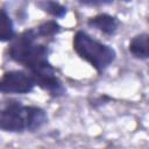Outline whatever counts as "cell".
<instances>
[{
	"mask_svg": "<svg viewBox=\"0 0 149 149\" xmlns=\"http://www.w3.org/2000/svg\"><path fill=\"white\" fill-rule=\"evenodd\" d=\"M86 26L107 37H113L118 34L121 26V21L114 14L100 12L92 16H88L86 20Z\"/></svg>",
	"mask_w": 149,
	"mask_h": 149,
	"instance_id": "obj_5",
	"label": "cell"
},
{
	"mask_svg": "<svg viewBox=\"0 0 149 149\" xmlns=\"http://www.w3.org/2000/svg\"><path fill=\"white\" fill-rule=\"evenodd\" d=\"M130 56L139 61L149 59V31L137 33L132 36L127 45Z\"/></svg>",
	"mask_w": 149,
	"mask_h": 149,
	"instance_id": "obj_6",
	"label": "cell"
},
{
	"mask_svg": "<svg viewBox=\"0 0 149 149\" xmlns=\"http://www.w3.org/2000/svg\"><path fill=\"white\" fill-rule=\"evenodd\" d=\"M50 45L51 42L43 40L35 27H30L20 31L8 43L6 55L12 62L30 72L40 90L52 99H59L66 95L68 88L50 62L52 52Z\"/></svg>",
	"mask_w": 149,
	"mask_h": 149,
	"instance_id": "obj_1",
	"label": "cell"
},
{
	"mask_svg": "<svg viewBox=\"0 0 149 149\" xmlns=\"http://www.w3.org/2000/svg\"><path fill=\"white\" fill-rule=\"evenodd\" d=\"M71 45L74 54L87 63L98 76H102L118 57L116 50L111 44L95 38L84 29L73 33Z\"/></svg>",
	"mask_w": 149,
	"mask_h": 149,
	"instance_id": "obj_3",
	"label": "cell"
},
{
	"mask_svg": "<svg viewBox=\"0 0 149 149\" xmlns=\"http://www.w3.org/2000/svg\"><path fill=\"white\" fill-rule=\"evenodd\" d=\"M37 87L34 77L24 69L3 71L0 79V92L2 95H26Z\"/></svg>",
	"mask_w": 149,
	"mask_h": 149,
	"instance_id": "obj_4",
	"label": "cell"
},
{
	"mask_svg": "<svg viewBox=\"0 0 149 149\" xmlns=\"http://www.w3.org/2000/svg\"><path fill=\"white\" fill-rule=\"evenodd\" d=\"M78 5L84 6V7H104V6H109L113 5L114 1L113 0H78L77 1Z\"/></svg>",
	"mask_w": 149,
	"mask_h": 149,
	"instance_id": "obj_10",
	"label": "cell"
},
{
	"mask_svg": "<svg viewBox=\"0 0 149 149\" xmlns=\"http://www.w3.org/2000/svg\"><path fill=\"white\" fill-rule=\"evenodd\" d=\"M114 101V98L107 93H100L97 95H92L87 98V104L92 109H99L108 104Z\"/></svg>",
	"mask_w": 149,
	"mask_h": 149,
	"instance_id": "obj_9",
	"label": "cell"
},
{
	"mask_svg": "<svg viewBox=\"0 0 149 149\" xmlns=\"http://www.w3.org/2000/svg\"><path fill=\"white\" fill-rule=\"evenodd\" d=\"M34 5L37 9L51 16L54 20L64 19L69 13L68 6H65L64 3L59 1H55V0H37L34 2Z\"/></svg>",
	"mask_w": 149,
	"mask_h": 149,
	"instance_id": "obj_7",
	"label": "cell"
},
{
	"mask_svg": "<svg viewBox=\"0 0 149 149\" xmlns=\"http://www.w3.org/2000/svg\"><path fill=\"white\" fill-rule=\"evenodd\" d=\"M48 122L49 114L41 106L26 105L14 98H9L1 104L0 129L5 133H36L47 126Z\"/></svg>",
	"mask_w": 149,
	"mask_h": 149,
	"instance_id": "obj_2",
	"label": "cell"
},
{
	"mask_svg": "<svg viewBox=\"0 0 149 149\" xmlns=\"http://www.w3.org/2000/svg\"><path fill=\"white\" fill-rule=\"evenodd\" d=\"M19 33L15 29V23L9 12L2 6L1 7V31H0V42L10 43Z\"/></svg>",
	"mask_w": 149,
	"mask_h": 149,
	"instance_id": "obj_8",
	"label": "cell"
}]
</instances>
